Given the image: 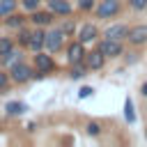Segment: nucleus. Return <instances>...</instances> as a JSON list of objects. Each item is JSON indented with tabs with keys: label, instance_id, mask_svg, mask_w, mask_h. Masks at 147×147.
I'll return each mask as SVG.
<instances>
[{
	"label": "nucleus",
	"instance_id": "1",
	"mask_svg": "<svg viewBox=\"0 0 147 147\" xmlns=\"http://www.w3.org/2000/svg\"><path fill=\"white\" fill-rule=\"evenodd\" d=\"M9 78H11L14 85H25V83L37 78V69H34V64H30L25 60H18L16 64L9 67Z\"/></svg>",
	"mask_w": 147,
	"mask_h": 147
},
{
	"label": "nucleus",
	"instance_id": "2",
	"mask_svg": "<svg viewBox=\"0 0 147 147\" xmlns=\"http://www.w3.org/2000/svg\"><path fill=\"white\" fill-rule=\"evenodd\" d=\"M32 64H34L37 74H41V76L53 74V71L57 69V62H55L53 53H48V51H37V53L32 55Z\"/></svg>",
	"mask_w": 147,
	"mask_h": 147
},
{
	"label": "nucleus",
	"instance_id": "3",
	"mask_svg": "<svg viewBox=\"0 0 147 147\" xmlns=\"http://www.w3.org/2000/svg\"><path fill=\"white\" fill-rule=\"evenodd\" d=\"M119 11H122V0H99L96 7H94L96 18H101V21L115 18Z\"/></svg>",
	"mask_w": 147,
	"mask_h": 147
},
{
	"label": "nucleus",
	"instance_id": "4",
	"mask_svg": "<svg viewBox=\"0 0 147 147\" xmlns=\"http://www.w3.org/2000/svg\"><path fill=\"white\" fill-rule=\"evenodd\" d=\"M64 55H67V62H69V64L85 62V55H87V44H83L80 39H74V41H69V44H67Z\"/></svg>",
	"mask_w": 147,
	"mask_h": 147
},
{
	"label": "nucleus",
	"instance_id": "5",
	"mask_svg": "<svg viewBox=\"0 0 147 147\" xmlns=\"http://www.w3.org/2000/svg\"><path fill=\"white\" fill-rule=\"evenodd\" d=\"M64 39L67 34L60 30V28H53V30H46V41H44V51L48 53H57L64 48Z\"/></svg>",
	"mask_w": 147,
	"mask_h": 147
},
{
	"label": "nucleus",
	"instance_id": "6",
	"mask_svg": "<svg viewBox=\"0 0 147 147\" xmlns=\"http://www.w3.org/2000/svg\"><path fill=\"white\" fill-rule=\"evenodd\" d=\"M96 48L106 55V57H119V55H124V41H119V39H101L99 44H96Z\"/></svg>",
	"mask_w": 147,
	"mask_h": 147
},
{
	"label": "nucleus",
	"instance_id": "7",
	"mask_svg": "<svg viewBox=\"0 0 147 147\" xmlns=\"http://www.w3.org/2000/svg\"><path fill=\"white\" fill-rule=\"evenodd\" d=\"M76 39H80L83 44H94V41L99 39V28H96V23H92V21L80 23L78 30H76Z\"/></svg>",
	"mask_w": 147,
	"mask_h": 147
},
{
	"label": "nucleus",
	"instance_id": "8",
	"mask_svg": "<svg viewBox=\"0 0 147 147\" xmlns=\"http://www.w3.org/2000/svg\"><path fill=\"white\" fill-rule=\"evenodd\" d=\"M53 21H55V14L46 7V9H34V11H30V23L34 25V28H48V25H53Z\"/></svg>",
	"mask_w": 147,
	"mask_h": 147
},
{
	"label": "nucleus",
	"instance_id": "9",
	"mask_svg": "<svg viewBox=\"0 0 147 147\" xmlns=\"http://www.w3.org/2000/svg\"><path fill=\"white\" fill-rule=\"evenodd\" d=\"M126 41H129L131 46H136V48L145 46V44H147V25L140 23V25L129 28V37H126Z\"/></svg>",
	"mask_w": 147,
	"mask_h": 147
},
{
	"label": "nucleus",
	"instance_id": "10",
	"mask_svg": "<svg viewBox=\"0 0 147 147\" xmlns=\"http://www.w3.org/2000/svg\"><path fill=\"white\" fill-rule=\"evenodd\" d=\"M101 37H106V39H119V41H126V37H129V25H126V23H110V25L101 32Z\"/></svg>",
	"mask_w": 147,
	"mask_h": 147
},
{
	"label": "nucleus",
	"instance_id": "11",
	"mask_svg": "<svg viewBox=\"0 0 147 147\" xmlns=\"http://www.w3.org/2000/svg\"><path fill=\"white\" fill-rule=\"evenodd\" d=\"M106 55L99 51V48H94V51H87V55H85V64H87V69L90 71H101L103 67H106Z\"/></svg>",
	"mask_w": 147,
	"mask_h": 147
},
{
	"label": "nucleus",
	"instance_id": "12",
	"mask_svg": "<svg viewBox=\"0 0 147 147\" xmlns=\"http://www.w3.org/2000/svg\"><path fill=\"white\" fill-rule=\"evenodd\" d=\"M46 7L55 16H71L74 14V5L69 0H46Z\"/></svg>",
	"mask_w": 147,
	"mask_h": 147
},
{
	"label": "nucleus",
	"instance_id": "13",
	"mask_svg": "<svg viewBox=\"0 0 147 147\" xmlns=\"http://www.w3.org/2000/svg\"><path fill=\"white\" fill-rule=\"evenodd\" d=\"M44 41H46V30L44 28H34L32 34H30V41H28V51H32V53L44 51Z\"/></svg>",
	"mask_w": 147,
	"mask_h": 147
},
{
	"label": "nucleus",
	"instance_id": "14",
	"mask_svg": "<svg viewBox=\"0 0 147 147\" xmlns=\"http://www.w3.org/2000/svg\"><path fill=\"white\" fill-rule=\"evenodd\" d=\"M28 110H30V106H28L25 101H7V106H5L7 117H21V115H25Z\"/></svg>",
	"mask_w": 147,
	"mask_h": 147
},
{
	"label": "nucleus",
	"instance_id": "15",
	"mask_svg": "<svg viewBox=\"0 0 147 147\" xmlns=\"http://www.w3.org/2000/svg\"><path fill=\"white\" fill-rule=\"evenodd\" d=\"M2 21H5V25H7L9 30H21V28H25V23H28L30 18H28V16H23V14H18V11H14V14L5 16Z\"/></svg>",
	"mask_w": 147,
	"mask_h": 147
},
{
	"label": "nucleus",
	"instance_id": "16",
	"mask_svg": "<svg viewBox=\"0 0 147 147\" xmlns=\"http://www.w3.org/2000/svg\"><path fill=\"white\" fill-rule=\"evenodd\" d=\"M87 64L85 62H76V64H69V78L71 80H80V78H85L87 76Z\"/></svg>",
	"mask_w": 147,
	"mask_h": 147
},
{
	"label": "nucleus",
	"instance_id": "17",
	"mask_svg": "<svg viewBox=\"0 0 147 147\" xmlns=\"http://www.w3.org/2000/svg\"><path fill=\"white\" fill-rule=\"evenodd\" d=\"M18 60H23V48L18 46V48H14V51H9L7 55H2L0 57V62L5 64V67H11V64H16Z\"/></svg>",
	"mask_w": 147,
	"mask_h": 147
},
{
	"label": "nucleus",
	"instance_id": "18",
	"mask_svg": "<svg viewBox=\"0 0 147 147\" xmlns=\"http://www.w3.org/2000/svg\"><path fill=\"white\" fill-rule=\"evenodd\" d=\"M18 5H21L18 0H0V18L14 14V11L18 9Z\"/></svg>",
	"mask_w": 147,
	"mask_h": 147
},
{
	"label": "nucleus",
	"instance_id": "19",
	"mask_svg": "<svg viewBox=\"0 0 147 147\" xmlns=\"http://www.w3.org/2000/svg\"><path fill=\"white\" fill-rule=\"evenodd\" d=\"M18 34L14 37L16 39V46H21V48H28V41H30V34H32V30H28V28H21V30H16Z\"/></svg>",
	"mask_w": 147,
	"mask_h": 147
},
{
	"label": "nucleus",
	"instance_id": "20",
	"mask_svg": "<svg viewBox=\"0 0 147 147\" xmlns=\"http://www.w3.org/2000/svg\"><path fill=\"white\" fill-rule=\"evenodd\" d=\"M14 48H16V39H14V37H0V57L7 55V53L14 51Z\"/></svg>",
	"mask_w": 147,
	"mask_h": 147
},
{
	"label": "nucleus",
	"instance_id": "21",
	"mask_svg": "<svg viewBox=\"0 0 147 147\" xmlns=\"http://www.w3.org/2000/svg\"><path fill=\"white\" fill-rule=\"evenodd\" d=\"M124 119H126V124H133L136 122V110H133V101L131 99L124 101Z\"/></svg>",
	"mask_w": 147,
	"mask_h": 147
},
{
	"label": "nucleus",
	"instance_id": "22",
	"mask_svg": "<svg viewBox=\"0 0 147 147\" xmlns=\"http://www.w3.org/2000/svg\"><path fill=\"white\" fill-rule=\"evenodd\" d=\"M60 30H62V32H64L67 37H74V34H76V30H78V25H76V23H74V21H71V18L67 16V21H62Z\"/></svg>",
	"mask_w": 147,
	"mask_h": 147
},
{
	"label": "nucleus",
	"instance_id": "23",
	"mask_svg": "<svg viewBox=\"0 0 147 147\" xmlns=\"http://www.w3.org/2000/svg\"><path fill=\"white\" fill-rule=\"evenodd\" d=\"M85 131H87V136H92V138H96V136H101V131H103V126H101V122H87L85 124Z\"/></svg>",
	"mask_w": 147,
	"mask_h": 147
},
{
	"label": "nucleus",
	"instance_id": "24",
	"mask_svg": "<svg viewBox=\"0 0 147 147\" xmlns=\"http://www.w3.org/2000/svg\"><path fill=\"white\" fill-rule=\"evenodd\" d=\"M96 2L99 0H76V7L80 9V11H94V7H96Z\"/></svg>",
	"mask_w": 147,
	"mask_h": 147
},
{
	"label": "nucleus",
	"instance_id": "25",
	"mask_svg": "<svg viewBox=\"0 0 147 147\" xmlns=\"http://www.w3.org/2000/svg\"><path fill=\"white\" fill-rule=\"evenodd\" d=\"M18 2H21V7H23V11H28V14H30V11H34V9H39L44 0H18Z\"/></svg>",
	"mask_w": 147,
	"mask_h": 147
},
{
	"label": "nucleus",
	"instance_id": "26",
	"mask_svg": "<svg viewBox=\"0 0 147 147\" xmlns=\"http://www.w3.org/2000/svg\"><path fill=\"white\" fill-rule=\"evenodd\" d=\"M126 5H129L131 9H136V11L147 9V0H126Z\"/></svg>",
	"mask_w": 147,
	"mask_h": 147
},
{
	"label": "nucleus",
	"instance_id": "27",
	"mask_svg": "<svg viewBox=\"0 0 147 147\" xmlns=\"http://www.w3.org/2000/svg\"><path fill=\"white\" fill-rule=\"evenodd\" d=\"M92 94H94V87H90V85H83L78 90V99H90Z\"/></svg>",
	"mask_w": 147,
	"mask_h": 147
},
{
	"label": "nucleus",
	"instance_id": "28",
	"mask_svg": "<svg viewBox=\"0 0 147 147\" xmlns=\"http://www.w3.org/2000/svg\"><path fill=\"white\" fill-rule=\"evenodd\" d=\"M9 71H5V69H0V92L2 90H7V85H9Z\"/></svg>",
	"mask_w": 147,
	"mask_h": 147
},
{
	"label": "nucleus",
	"instance_id": "29",
	"mask_svg": "<svg viewBox=\"0 0 147 147\" xmlns=\"http://www.w3.org/2000/svg\"><path fill=\"white\" fill-rule=\"evenodd\" d=\"M140 94H142V96H145V99H147V80H145V83H142V85H140Z\"/></svg>",
	"mask_w": 147,
	"mask_h": 147
},
{
	"label": "nucleus",
	"instance_id": "30",
	"mask_svg": "<svg viewBox=\"0 0 147 147\" xmlns=\"http://www.w3.org/2000/svg\"><path fill=\"white\" fill-rule=\"evenodd\" d=\"M145 138H147V129H145Z\"/></svg>",
	"mask_w": 147,
	"mask_h": 147
}]
</instances>
